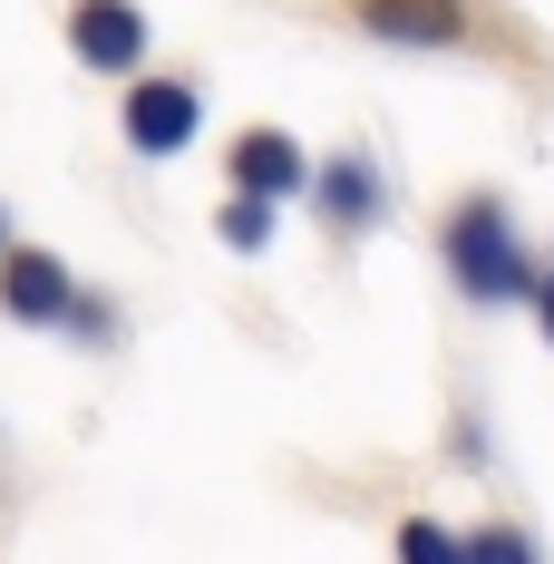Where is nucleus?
Returning <instances> with one entry per match:
<instances>
[{"label":"nucleus","instance_id":"obj_1","mask_svg":"<svg viewBox=\"0 0 554 564\" xmlns=\"http://www.w3.org/2000/svg\"><path fill=\"white\" fill-rule=\"evenodd\" d=\"M447 273H457L467 302H525V292H535V263H525L515 215H506L497 195H467V205L447 215Z\"/></svg>","mask_w":554,"mask_h":564},{"label":"nucleus","instance_id":"obj_3","mask_svg":"<svg viewBox=\"0 0 554 564\" xmlns=\"http://www.w3.org/2000/svg\"><path fill=\"white\" fill-rule=\"evenodd\" d=\"M68 50L88 58V68H137V58H146L137 0H78V10H68Z\"/></svg>","mask_w":554,"mask_h":564},{"label":"nucleus","instance_id":"obj_10","mask_svg":"<svg viewBox=\"0 0 554 564\" xmlns=\"http://www.w3.org/2000/svg\"><path fill=\"white\" fill-rule=\"evenodd\" d=\"M224 243H233V253H263V243H273V205H253V195H233V205H224Z\"/></svg>","mask_w":554,"mask_h":564},{"label":"nucleus","instance_id":"obj_8","mask_svg":"<svg viewBox=\"0 0 554 564\" xmlns=\"http://www.w3.org/2000/svg\"><path fill=\"white\" fill-rule=\"evenodd\" d=\"M399 564H467V545L447 535L438 516H409V525H399Z\"/></svg>","mask_w":554,"mask_h":564},{"label":"nucleus","instance_id":"obj_5","mask_svg":"<svg viewBox=\"0 0 554 564\" xmlns=\"http://www.w3.org/2000/svg\"><path fill=\"white\" fill-rule=\"evenodd\" d=\"M233 185H243L253 205H282V195L312 185V166H302V147H292L282 127H253V137H233Z\"/></svg>","mask_w":554,"mask_h":564},{"label":"nucleus","instance_id":"obj_6","mask_svg":"<svg viewBox=\"0 0 554 564\" xmlns=\"http://www.w3.org/2000/svg\"><path fill=\"white\" fill-rule=\"evenodd\" d=\"M312 205H322V225H332V234L380 225V166H370V156H332V166H312Z\"/></svg>","mask_w":554,"mask_h":564},{"label":"nucleus","instance_id":"obj_2","mask_svg":"<svg viewBox=\"0 0 554 564\" xmlns=\"http://www.w3.org/2000/svg\"><path fill=\"white\" fill-rule=\"evenodd\" d=\"M117 127H127V147H137V156H185V147H195V127H205V98H195L185 78H137V88H127V108H117Z\"/></svg>","mask_w":554,"mask_h":564},{"label":"nucleus","instance_id":"obj_7","mask_svg":"<svg viewBox=\"0 0 554 564\" xmlns=\"http://www.w3.org/2000/svg\"><path fill=\"white\" fill-rule=\"evenodd\" d=\"M360 20L380 30L389 50H447V40L467 30V10H457V0H360Z\"/></svg>","mask_w":554,"mask_h":564},{"label":"nucleus","instance_id":"obj_11","mask_svg":"<svg viewBox=\"0 0 554 564\" xmlns=\"http://www.w3.org/2000/svg\"><path fill=\"white\" fill-rule=\"evenodd\" d=\"M68 332H88V340H108V332H117V312H108V302H88V292H78V302H68Z\"/></svg>","mask_w":554,"mask_h":564},{"label":"nucleus","instance_id":"obj_12","mask_svg":"<svg viewBox=\"0 0 554 564\" xmlns=\"http://www.w3.org/2000/svg\"><path fill=\"white\" fill-rule=\"evenodd\" d=\"M525 302H535V322H545V340H554V282H535Z\"/></svg>","mask_w":554,"mask_h":564},{"label":"nucleus","instance_id":"obj_9","mask_svg":"<svg viewBox=\"0 0 554 564\" xmlns=\"http://www.w3.org/2000/svg\"><path fill=\"white\" fill-rule=\"evenodd\" d=\"M457 545H467V564H545L525 525H477V535H457Z\"/></svg>","mask_w":554,"mask_h":564},{"label":"nucleus","instance_id":"obj_4","mask_svg":"<svg viewBox=\"0 0 554 564\" xmlns=\"http://www.w3.org/2000/svg\"><path fill=\"white\" fill-rule=\"evenodd\" d=\"M68 302H78V282L58 253H10L0 263V312L10 322H68Z\"/></svg>","mask_w":554,"mask_h":564}]
</instances>
